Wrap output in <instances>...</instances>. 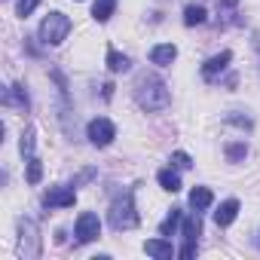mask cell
I'll return each instance as SVG.
<instances>
[{
    "instance_id": "obj_25",
    "label": "cell",
    "mask_w": 260,
    "mask_h": 260,
    "mask_svg": "<svg viewBox=\"0 0 260 260\" xmlns=\"http://www.w3.org/2000/svg\"><path fill=\"white\" fill-rule=\"evenodd\" d=\"M172 166H175V169H193V159H190L184 150H175V153H172Z\"/></svg>"
},
{
    "instance_id": "obj_10",
    "label": "cell",
    "mask_w": 260,
    "mask_h": 260,
    "mask_svg": "<svg viewBox=\"0 0 260 260\" xmlns=\"http://www.w3.org/2000/svg\"><path fill=\"white\" fill-rule=\"evenodd\" d=\"M144 254H150V257H156V260H172L175 248H172L169 239H147V242H144Z\"/></svg>"
},
{
    "instance_id": "obj_15",
    "label": "cell",
    "mask_w": 260,
    "mask_h": 260,
    "mask_svg": "<svg viewBox=\"0 0 260 260\" xmlns=\"http://www.w3.org/2000/svg\"><path fill=\"white\" fill-rule=\"evenodd\" d=\"M107 68H110L113 74H119V71H128V68H132V61H128V55H122V52H116L113 46H107Z\"/></svg>"
},
{
    "instance_id": "obj_28",
    "label": "cell",
    "mask_w": 260,
    "mask_h": 260,
    "mask_svg": "<svg viewBox=\"0 0 260 260\" xmlns=\"http://www.w3.org/2000/svg\"><path fill=\"white\" fill-rule=\"evenodd\" d=\"M101 95H104V101H110L113 98V83H104L101 86Z\"/></svg>"
},
{
    "instance_id": "obj_18",
    "label": "cell",
    "mask_w": 260,
    "mask_h": 260,
    "mask_svg": "<svg viewBox=\"0 0 260 260\" xmlns=\"http://www.w3.org/2000/svg\"><path fill=\"white\" fill-rule=\"evenodd\" d=\"M10 101H16L22 110H28V107H31L28 92H25V86H22V83H16V86H10V89H7V104H10Z\"/></svg>"
},
{
    "instance_id": "obj_26",
    "label": "cell",
    "mask_w": 260,
    "mask_h": 260,
    "mask_svg": "<svg viewBox=\"0 0 260 260\" xmlns=\"http://www.w3.org/2000/svg\"><path fill=\"white\" fill-rule=\"evenodd\" d=\"M226 122H233V125H239V128H251L254 122H251V116H239V113H230L226 116Z\"/></svg>"
},
{
    "instance_id": "obj_22",
    "label": "cell",
    "mask_w": 260,
    "mask_h": 260,
    "mask_svg": "<svg viewBox=\"0 0 260 260\" xmlns=\"http://www.w3.org/2000/svg\"><path fill=\"white\" fill-rule=\"evenodd\" d=\"M19 150H22V156H31L34 153V128H25V132H22Z\"/></svg>"
},
{
    "instance_id": "obj_3",
    "label": "cell",
    "mask_w": 260,
    "mask_h": 260,
    "mask_svg": "<svg viewBox=\"0 0 260 260\" xmlns=\"http://www.w3.org/2000/svg\"><path fill=\"white\" fill-rule=\"evenodd\" d=\"M71 34V19L64 13H49L43 22H40V43L46 46H61Z\"/></svg>"
},
{
    "instance_id": "obj_5",
    "label": "cell",
    "mask_w": 260,
    "mask_h": 260,
    "mask_svg": "<svg viewBox=\"0 0 260 260\" xmlns=\"http://www.w3.org/2000/svg\"><path fill=\"white\" fill-rule=\"evenodd\" d=\"M86 138H89L95 147H107V144L116 138V125H113L110 119L98 116V119H92V122H89V128H86Z\"/></svg>"
},
{
    "instance_id": "obj_11",
    "label": "cell",
    "mask_w": 260,
    "mask_h": 260,
    "mask_svg": "<svg viewBox=\"0 0 260 260\" xmlns=\"http://www.w3.org/2000/svg\"><path fill=\"white\" fill-rule=\"evenodd\" d=\"M236 214H239V199H223L220 208L214 211V223L217 226H230L236 220Z\"/></svg>"
},
{
    "instance_id": "obj_9",
    "label": "cell",
    "mask_w": 260,
    "mask_h": 260,
    "mask_svg": "<svg viewBox=\"0 0 260 260\" xmlns=\"http://www.w3.org/2000/svg\"><path fill=\"white\" fill-rule=\"evenodd\" d=\"M175 58H178V46L175 43H159V46L150 49V61L159 64V68H169Z\"/></svg>"
},
{
    "instance_id": "obj_12",
    "label": "cell",
    "mask_w": 260,
    "mask_h": 260,
    "mask_svg": "<svg viewBox=\"0 0 260 260\" xmlns=\"http://www.w3.org/2000/svg\"><path fill=\"white\" fill-rule=\"evenodd\" d=\"M156 181H159V187H162L166 193H178V190H181V178H178L175 169H159Z\"/></svg>"
},
{
    "instance_id": "obj_17",
    "label": "cell",
    "mask_w": 260,
    "mask_h": 260,
    "mask_svg": "<svg viewBox=\"0 0 260 260\" xmlns=\"http://www.w3.org/2000/svg\"><path fill=\"white\" fill-rule=\"evenodd\" d=\"M116 10V0H95V7H92V19L95 22H107Z\"/></svg>"
},
{
    "instance_id": "obj_19",
    "label": "cell",
    "mask_w": 260,
    "mask_h": 260,
    "mask_svg": "<svg viewBox=\"0 0 260 260\" xmlns=\"http://www.w3.org/2000/svg\"><path fill=\"white\" fill-rule=\"evenodd\" d=\"M181 220H184V217H181V208H172V211H169V217L159 223V236H172V233L181 226Z\"/></svg>"
},
{
    "instance_id": "obj_14",
    "label": "cell",
    "mask_w": 260,
    "mask_h": 260,
    "mask_svg": "<svg viewBox=\"0 0 260 260\" xmlns=\"http://www.w3.org/2000/svg\"><path fill=\"white\" fill-rule=\"evenodd\" d=\"M181 233H184V242H196V239H199V233H202V220H199V214H190V217H184V223H181Z\"/></svg>"
},
{
    "instance_id": "obj_4",
    "label": "cell",
    "mask_w": 260,
    "mask_h": 260,
    "mask_svg": "<svg viewBox=\"0 0 260 260\" xmlns=\"http://www.w3.org/2000/svg\"><path fill=\"white\" fill-rule=\"evenodd\" d=\"M19 257H28V260H34V257H40V236H37V226H34V220H19Z\"/></svg>"
},
{
    "instance_id": "obj_23",
    "label": "cell",
    "mask_w": 260,
    "mask_h": 260,
    "mask_svg": "<svg viewBox=\"0 0 260 260\" xmlns=\"http://www.w3.org/2000/svg\"><path fill=\"white\" fill-rule=\"evenodd\" d=\"M40 178H43V166H40V159H28V184H40Z\"/></svg>"
},
{
    "instance_id": "obj_21",
    "label": "cell",
    "mask_w": 260,
    "mask_h": 260,
    "mask_svg": "<svg viewBox=\"0 0 260 260\" xmlns=\"http://www.w3.org/2000/svg\"><path fill=\"white\" fill-rule=\"evenodd\" d=\"M236 7H239V0H217V13L223 16V22H220V25H226V22L233 19V13H236Z\"/></svg>"
},
{
    "instance_id": "obj_24",
    "label": "cell",
    "mask_w": 260,
    "mask_h": 260,
    "mask_svg": "<svg viewBox=\"0 0 260 260\" xmlns=\"http://www.w3.org/2000/svg\"><path fill=\"white\" fill-rule=\"evenodd\" d=\"M37 7H40V0H19V4H16V16L28 19V16H31Z\"/></svg>"
},
{
    "instance_id": "obj_1",
    "label": "cell",
    "mask_w": 260,
    "mask_h": 260,
    "mask_svg": "<svg viewBox=\"0 0 260 260\" xmlns=\"http://www.w3.org/2000/svg\"><path fill=\"white\" fill-rule=\"evenodd\" d=\"M135 101H138L141 110H150L153 113V110H166L172 104V92H169V86H166L162 77L144 71L135 80Z\"/></svg>"
},
{
    "instance_id": "obj_20",
    "label": "cell",
    "mask_w": 260,
    "mask_h": 260,
    "mask_svg": "<svg viewBox=\"0 0 260 260\" xmlns=\"http://www.w3.org/2000/svg\"><path fill=\"white\" fill-rule=\"evenodd\" d=\"M248 156V144L245 141H233V144H226V159L230 162H242Z\"/></svg>"
},
{
    "instance_id": "obj_13",
    "label": "cell",
    "mask_w": 260,
    "mask_h": 260,
    "mask_svg": "<svg viewBox=\"0 0 260 260\" xmlns=\"http://www.w3.org/2000/svg\"><path fill=\"white\" fill-rule=\"evenodd\" d=\"M211 202H214V196H211L208 187H196V190L190 193V208H193V211H205Z\"/></svg>"
},
{
    "instance_id": "obj_27",
    "label": "cell",
    "mask_w": 260,
    "mask_h": 260,
    "mask_svg": "<svg viewBox=\"0 0 260 260\" xmlns=\"http://www.w3.org/2000/svg\"><path fill=\"white\" fill-rule=\"evenodd\" d=\"M184 260H190V257H196V242H184V248L178 251Z\"/></svg>"
},
{
    "instance_id": "obj_8",
    "label": "cell",
    "mask_w": 260,
    "mask_h": 260,
    "mask_svg": "<svg viewBox=\"0 0 260 260\" xmlns=\"http://www.w3.org/2000/svg\"><path fill=\"white\" fill-rule=\"evenodd\" d=\"M74 202H77V193L71 187H55V190H49L43 196V205L46 208H71Z\"/></svg>"
},
{
    "instance_id": "obj_16",
    "label": "cell",
    "mask_w": 260,
    "mask_h": 260,
    "mask_svg": "<svg viewBox=\"0 0 260 260\" xmlns=\"http://www.w3.org/2000/svg\"><path fill=\"white\" fill-rule=\"evenodd\" d=\"M205 16H208V13H205L202 4H190V7L184 10V25H187V28H196V25L205 22Z\"/></svg>"
},
{
    "instance_id": "obj_7",
    "label": "cell",
    "mask_w": 260,
    "mask_h": 260,
    "mask_svg": "<svg viewBox=\"0 0 260 260\" xmlns=\"http://www.w3.org/2000/svg\"><path fill=\"white\" fill-rule=\"evenodd\" d=\"M230 61H233V52L230 49H223V52H217V55H211L205 64H202V80H217L226 68H230Z\"/></svg>"
},
{
    "instance_id": "obj_2",
    "label": "cell",
    "mask_w": 260,
    "mask_h": 260,
    "mask_svg": "<svg viewBox=\"0 0 260 260\" xmlns=\"http://www.w3.org/2000/svg\"><path fill=\"white\" fill-rule=\"evenodd\" d=\"M110 226L116 233L138 226V211H135V190H125L122 196H116L110 202Z\"/></svg>"
},
{
    "instance_id": "obj_6",
    "label": "cell",
    "mask_w": 260,
    "mask_h": 260,
    "mask_svg": "<svg viewBox=\"0 0 260 260\" xmlns=\"http://www.w3.org/2000/svg\"><path fill=\"white\" fill-rule=\"evenodd\" d=\"M74 236H77V242H80V245H86V242L98 239V236H101V220H98V214H92V211H83V214L77 217Z\"/></svg>"
}]
</instances>
